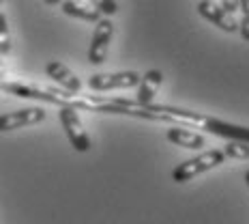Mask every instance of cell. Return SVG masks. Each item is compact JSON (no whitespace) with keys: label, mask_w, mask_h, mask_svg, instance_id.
I'll return each instance as SVG.
<instances>
[{"label":"cell","mask_w":249,"mask_h":224,"mask_svg":"<svg viewBox=\"0 0 249 224\" xmlns=\"http://www.w3.org/2000/svg\"><path fill=\"white\" fill-rule=\"evenodd\" d=\"M224 153H226V158L249 160V144L247 143H238V140H228Z\"/></svg>","instance_id":"cell-13"},{"label":"cell","mask_w":249,"mask_h":224,"mask_svg":"<svg viewBox=\"0 0 249 224\" xmlns=\"http://www.w3.org/2000/svg\"><path fill=\"white\" fill-rule=\"evenodd\" d=\"M75 110L77 108H73V106H62V108H58V119H60V125H62V129H65L67 138H69L71 147L75 151H80V153H86V151L90 149V138H88L80 114Z\"/></svg>","instance_id":"cell-4"},{"label":"cell","mask_w":249,"mask_h":224,"mask_svg":"<svg viewBox=\"0 0 249 224\" xmlns=\"http://www.w3.org/2000/svg\"><path fill=\"white\" fill-rule=\"evenodd\" d=\"M142 76L136 71H114V74H92L88 78V86L92 91H118V88L140 86Z\"/></svg>","instance_id":"cell-5"},{"label":"cell","mask_w":249,"mask_h":224,"mask_svg":"<svg viewBox=\"0 0 249 224\" xmlns=\"http://www.w3.org/2000/svg\"><path fill=\"white\" fill-rule=\"evenodd\" d=\"M73 108L90 112H107V114H123V117H136L144 121H163V123H174L178 127H198L204 132L219 136L226 140H238V143L249 144V127L245 125H236L230 121H221L211 114L204 112H194L187 108L178 106H168V103H150L142 106L136 100H123V97H75Z\"/></svg>","instance_id":"cell-1"},{"label":"cell","mask_w":249,"mask_h":224,"mask_svg":"<svg viewBox=\"0 0 249 224\" xmlns=\"http://www.w3.org/2000/svg\"><path fill=\"white\" fill-rule=\"evenodd\" d=\"M43 2H45V4H62L65 0H43Z\"/></svg>","instance_id":"cell-18"},{"label":"cell","mask_w":249,"mask_h":224,"mask_svg":"<svg viewBox=\"0 0 249 224\" xmlns=\"http://www.w3.org/2000/svg\"><path fill=\"white\" fill-rule=\"evenodd\" d=\"M163 82V74L159 69H148L146 74L142 76V80H140V86H138V97L136 102L142 103V106H150L155 100V95H157L159 86H161Z\"/></svg>","instance_id":"cell-11"},{"label":"cell","mask_w":249,"mask_h":224,"mask_svg":"<svg viewBox=\"0 0 249 224\" xmlns=\"http://www.w3.org/2000/svg\"><path fill=\"white\" fill-rule=\"evenodd\" d=\"M62 13L69 15V18H75V20H84V22H95L99 24L103 20V13L95 4L86 2V0H65L60 4Z\"/></svg>","instance_id":"cell-10"},{"label":"cell","mask_w":249,"mask_h":224,"mask_svg":"<svg viewBox=\"0 0 249 224\" xmlns=\"http://www.w3.org/2000/svg\"><path fill=\"white\" fill-rule=\"evenodd\" d=\"M88 2L95 4V7L99 9V11H101L103 15H107V18H110V15H114V13L118 11L116 0H88Z\"/></svg>","instance_id":"cell-16"},{"label":"cell","mask_w":249,"mask_h":224,"mask_svg":"<svg viewBox=\"0 0 249 224\" xmlns=\"http://www.w3.org/2000/svg\"><path fill=\"white\" fill-rule=\"evenodd\" d=\"M112 37H114L112 20L103 18L101 22L95 26V33H92V39H90V48H88V62H90V65H101V62H106Z\"/></svg>","instance_id":"cell-6"},{"label":"cell","mask_w":249,"mask_h":224,"mask_svg":"<svg viewBox=\"0 0 249 224\" xmlns=\"http://www.w3.org/2000/svg\"><path fill=\"white\" fill-rule=\"evenodd\" d=\"M221 7H224L228 13L234 15L238 9H241V0H221Z\"/></svg>","instance_id":"cell-17"},{"label":"cell","mask_w":249,"mask_h":224,"mask_svg":"<svg viewBox=\"0 0 249 224\" xmlns=\"http://www.w3.org/2000/svg\"><path fill=\"white\" fill-rule=\"evenodd\" d=\"M165 138L170 140L176 147H183V149H202L206 144V138L202 134H196L187 127H178V125H172L165 134Z\"/></svg>","instance_id":"cell-12"},{"label":"cell","mask_w":249,"mask_h":224,"mask_svg":"<svg viewBox=\"0 0 249 224\" xmlns=\"http://www.w3.org/2000/svg\"><path fill=\"white\" fill-rule=\"evenodd\" d=\"M245 183H247V187H249V170L245 173Z\"/></svg>","instance_id":"cell-19"},{"label":"cell","mask_w":249,"mask_h":224,"mask_svg":"<svg viewBox=\"0 0 249 224\" xmlns=\"http://www.w3.org/2000/svg\"><path fill=\"white\" fill-rule=\"evenodd\" d=\"M196 9H198V13L202 18L209 20L211 24H215L224 33H236V30H241V22H238L234 15L228 13L221 4L213 2V0H200Z\"/></svg>","instance_id":"cell-7"},{"label":"cell","mask_w":249,"mask_h":224,"mask_svg":"<svg viewBox=\"0 0 249 224\" xmlns=\"http://www.w3.org/2000/svg\"><path fill=\"white\" fill-rule=\"evenodd\" d=\"M2 91L9 95L22 97V100H37L45 103H54V106H73L75 97L69 91H58L52 86H39V84H26V82H2Z\"/></svg>","instance_id":"cell-2"},{"label":"cell","mask_w":249,"mask_h":224,"mask_svg":"<svg viewBox=\"0 0 249 224\" xmlns=\"http://www.w3.org/2000/svg\"><path fill=\"white\" fill-rule=\"evenodd\" d=\"M45 110L43 108H22V110H13V112H4L0 117V132H13V129H22L30 127V125H37L45 121Z\"/></svg>","instance_id":"cell-8"},{"label":"cell","mask_w":249,"mask_h":224,"mask_svg":"<svg viewBox=\"0 0 249 224\" xmlns=\"http://www.w3.org/2000/svg\"><path fill=\"white\" fill-rule=\"evenodd\" d=\"M224 160H226L224 151H219V149L204 151V153L196 155V158H191V160H185L183 164L176 166L172 170V181L174 183H187V181H191L194 177L209 173V170L217 168L219 164H224Z\"/></svg>","instance_id":"cell-3"},{"label":"cell","mask_w":249,"mask_h":224,"mask_svg":"<svg viewBox=\"0 0 249 224\" xmlns=\"http://www.w3.org/2000/svg\"><path fill=\"white\" fill-rule=\"evenodd\" d=\"M241 13H243V18H241V37L249 43V0H241Z\"/></svg>","instance_id":"cell-15"},{"label":"cell","mask_w":249,"mask_h":224,"mask_svg":"<svg viewBox=\"0 0 249 224\" xmlns=\"http://www.w3.org/2000/svg\"><path fill=\"white\" fill-rule=\"evenodd\" d=\"M45 74H48V78H52L54 82H58V86H62L65 91L73 93V95H80L82 80L67 65H62L60 61H50L48 65H45Z\"/></svg>","instance_id":"cell-9"},{"label":"cell","mask_w":249,"mask_h":224,"mask_svg":"<svg viewBox=\"0 0 249 224\" xmlns=\"http://www.w3.org/2000/svg\"><path fill=\"white\" fill-rule=\"evenodd\" d=\"M11 52V37H9V26H7V18L0 15V54L7 56Z\"/></svg>","instance_id":"cell-14"}]
</instances>
